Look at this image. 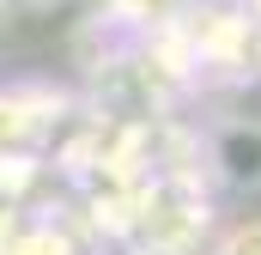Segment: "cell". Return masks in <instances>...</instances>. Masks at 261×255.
Wrapping results in <instances>:
<instances>
[{
    "label": "cell",
    "instance_id": "obj_1",
    "mask_svg": "<svg viewBox=\"0 0 261 255\" xmlns=\"http://www.w3.org/2000/svg\"><path fill=\"white\" fill-rule=\"evenodd\" d=\"M225 170L237 183H261V134H243V128L225 134Z\"/></svg>",
    "mask_w": 261,
    "mask_h": 255
},
{
    "label": "cell",
    "instance_id": "obj_2",
    "mask_svg": "<svg viewBox=\"0 0 261 255\" xmlns=\"http://www.w3.org/2000/svg\"><path fill=\"white\" fill-rule=\"evenodd\" d=\"M219 255H261V225H243V231H237Z\"/></svg>",
    "mask_w": 261,
    "mask_h": 255
}]
</instances>
